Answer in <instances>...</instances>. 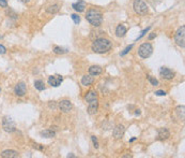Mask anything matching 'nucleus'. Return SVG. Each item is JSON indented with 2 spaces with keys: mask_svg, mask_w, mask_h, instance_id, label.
<instances>
[{
  "mask_svg": "<svg viewBox=\"0 0 185 158\" xmlns=\"http://www.w3.org/2000/svg\"><path fill=\"white\" fill-rule=\"evenodd\" d=\"M95 99H97V94H96V92H94V90H90V92L85 96V100H86L87 102H91V101L95 100Z\"/></svg>",
  "mask_w": 185,
  "mask_h": 158,
  "instance_id": "20",
  "label": "nucleus"
},
{
  "mask_svg": "<svg viewBox=\"0 0 185 158\" xmlns=\"http://www.w3.org/2000/svg\"><path fill=\"white\" fill-rule=\"evenodd\" d=\"M59 108H60V110L62 111V112L68 113L72 110L73 104L70 100H62L60 103H59Z\"/></svg>",
  "mask_w": 185,
  "mask_h": 158,
  "instance_id": "11",
  "label": "nucleus"
},
{
  "mask_svg": "<svg viewBox=\"0 0 185 158\" xmlns=\"http://www.w3.org/2000/svg\"><path fill=\"white\" fill-rule=\"evenodd\" d=\"M1 157H3V158H16V157H18V153L16 151H10V149H8V151H3L2 153H1Z\"/></svg>",
  "mask_w": 185,
  "mask_h": 158,
  "instance_id": "15",
  "label": "nucleus"
},
{
  "mask_svg": "<svg viewBox=\"0 0 185 158\" xmlns=\"http://www.w3.org/2000/svg\"><path fill=\"white\" fill-rule=\"evenodd\" d=\"M91 140H92L94 147H95V149H97V147H99V141H97V138L94 137V135H92V137H91Z\"/></svg>",
  "mask_w": 185,
  "mask_h": 158,
  "instance_id": "28",
  "label": "nucleus"
},
{
  "mask_svg": "<svg viewBox=\"0 0 185 158\" xmlns=\"http://www.w3.org/2000/svg\"><path fill=\"white\" fill-rule=\"evenodd\" d=\"M136 140V138H132L131 140H130V142H134V141H135Z\"/></svg>",
  "mask_w": 185,
  "mask_h": 158,
  "instance_id": "37",
  "label": "nucleus"
},
{
  "mask_svg": "<svg viewBox=\"0 0 185 158\" xmlns=\"http://www.w3.org/2000/svg\"><path fill=\"white\" fill-rule=\"evenodd\" d=\"M155 95L156 96H166L167 93L164 92V90H157V92H155Z\"/></svg>",
  "mask_w": 185,
  "mask_h": 158,
  "instance_id": "31",
  "label": "nucleus"
},
{
  "mask_svg": "<svg viewBox=\"0 0 185 158\" xmlns=\"http://www.w3.org/2000/svg\"><path fill=\"white\" fill-rule=\"evenodd\" d=\"M33 147H34V149H40V151H42V149H43V147H42V146H39V144H34V145H33Z\"/></svg>",
  "mask_w": 185,
  "mask_h": 158,
  "instance_id": "33",
  "label": "nucleus"
},
{
  "mask_svg": "<svg viewBox=\"0 0 185 158\" xmlns=\"http://www.w3.org/2000/svg\"><path fill=\"white\" fill-rule=\"evenodd\" d=\"M184 105H179L177 107L176 110H174V114L177 115V118L181 119V121H184Z\"/></svg>",
  "mask_w": 185,
  "mask_h": 158,
  "instance_id": "14",
  "label": "nucleus"
},
{
  "mask_svg": "<svg viewBox=\"0 0 185 158\" xmlns=\"http://www.w3.org/2000/svg\"><path fill=\"white\" fill-rule=\"evenodd\" d=\"M102 68L99 66H92L89 68V73H90V75L92 76H96V75H99V74L102 73Z\"/></svg>",
  "mask_w": 185,
  "mask_h": 158,
  "instance_id": "17",
  "label": "nucleus"
},
{
  "mask_svg": "<svg viewBox=\"0 0 185 158\" xmlns=\"http://www.w3.org/2000/svg\"><path fill=\"white\" fill-rule=\"evenodd\" d=\"M34 87H35L36 90L42 92V90H45V85H44V82L41 80H35L34 81Z\"/></svg>",
  "mask_w": 185,
  "mask_h": 158,
  "instance_id": "22",
  "label": "nucleus"
},
{
  "mask_svg": "<svg viewBox=\"0 0 185 158\" xmlns=\"http://www.w3.org/2000/svg\"><path fill=\"white\" fill-rule=\"evenodd\" d=\"M68 157H75V156L73 155V154H69V155H68Z\"/></svg>",
  "mask_w": 185,
  "mask_h": 158,
  "instance_id": "38",
  "label": "nucleus"
},
{
  "mask_svg": "<svg viewBox=\"0 0 185 158\" xmlns=\"http://www.w3.org/2000/svg\"><path fill=\"white\" fill-rule=\"evenodd\" d=\"M26 92H27V86H26V84L24 82L17 83V85L14 88V93H15L16 96H19V97L24 96L26 94Z\"/></svg>",
  "mask_w": 185,
  "mask_h": 158,
  "instance_id": "10",
  "label": "nucleus"
},
{
  "mask_svg": "<svg viewBox=\"0 0 185 158\" xmlns=\"http://www.w3.org/2000/svg\"><path fill=\"white\" fill-rule=\"evenodd\" d=\"M2 128L7 132H14L16 130V124L15 121L10 116H5L2 119Z\"/></svg>",
  "mask_w": 185,
  "mask_h": 158,
  "instance_id": "6",
  "label": "nucleus"
},
{
  "mask_svg": "<svg viewBox=\"0 0 185 158\" xmlns=\"http://www.w3.org/2000/svg\"><path fill=\"white\" fill-rule=\"evenodd\" d=\"M125 33H126V27L124 25H119L116 29V36L119 38L124 37Z\"/></svg>",
  "mask_w": 185,
  "mask_h": 158,
  "instance_id": "18",
  "label": "nucleus"
},
{
  "mask_svg": "<svg viewBox=\"0 0 185 158\" xmlns=\"http://www.w3.org/2000/svg\"><path fill=\"white\" fill-rule=\"evenodd\" d=\"M124 132H125V128L121 124L117 125L113 130V135L115 137V139H122L123 135H124Z\"/></svg>",
  "mask_w": 185,
  "mask_h": 158,
  "instance_id": "9",
  "label": "nucleus"
},
{
  "mask_svg": "<svg viewBox=\"0 0 185 158\" xmlns=\"http://www.w3.org/2000/svg\"><path fill=\"white\" fill-rule=\"evenodd\" d=\"M0 7H1V8H8V1H7V0H0Z\"/></svg>",
  "mask_w": 185,
  "mask_h": 158,
  "instance_id": "30",
  "label": "nucleus"
},
{
  "mask_svg": "<svg viewBox=\"0 0 185 158\" xmlns=\"http://www.w3.org/2000/svg\"><path fill=\"white\" fill-rule=\"evenodd\" d=\"M59 9H60V8H59L58 5H49V7L46 9V11H47V13H49V14H55L59 11Z\"/></svg>",
  "mask_w": 185,
  "mask_h": 158,
  "instance_id": "23",
  "label": "nucleus"
},
{
  "mask_svg": "<svg viewBox=\"0 0 185 158\" xmlns=\"http://www.w3.org/2000/svg\"><path fill=\"white\" fill-rule=\"evenodd\" d=\"M41 135L44 138H54L56 135V132L52 131V129H45V130L41 131Z\"/></svg>",
  "mask_w": 185,
  "mask_h": 158,
  "instance_id": "21",
  "label": "nucleus"
},
{
  "mask_svg": "<svg viewBox=\"0 0 185 158\" xmlns=\"http://www.w3.org/2000/svg\"><path fill=\"white\" fill-rule=\"evenodd\" d=\"M5 53H7V48L5 47V46L3 45H1V44H0V54H5Z\"/></svg>",
  "mask_w": 185,
  "mask_h": 158,
  "instance_id": "32",
  "label": "nucleus"
},
{
  "mask_svg": "<svg viewBox=\"0 0 185 158\" xmlns=\"http://www.w3.org/2000/svg\"><path fill=\"white\" fill-rule=\"evenodd\" d=\"M135 115H140V110H136Z\"/></svg>",
  "mask_w": 185,
  "mask_h": 158,
  "instance_id": "36",
  "label": "nucleus"
},
{
  "mask_svg": "<svg viewBox=\"0 0 185 158\" xmlns=\"http://www.w3.org/2000/svg\"><path fill=\"white\" fill-rule=\"evenodd\" d=\"M150 29H151V27H148V28H146L145 30H142L141 33H140V36H138V38H137V39H136V40H140V39H141V38L143 37V36H145V34L147 33V32L149 31Z\"/></svg>",
  "mask_w": 185,
  "mask_h": 158,
  "instance_id": "27",
  "label": "nucleus"
},
{
  "mask_svg": "<svg viewBox=\"0 0 185 158\" xmlns=\"http://www.w3.org/2000/svg\"><path fill=\"white\" fill-rule=\"evenodd\" d=\"M97 109H99V102H97V99L95 100H92L91 102H89L88 105V113L90 115H94L95 113L97 112Z\"/></svg>",
  "mask_w": 185,
  "mask_h": 158,
  "instance_id": "12",
  "label": "nucleus"
},
{
  "mask_svg": "<svg viewBox=\"0 0 185 158\" xmlns=\"http://www.w3.org/2000/svg\"><path fill=\"white\" fill-rule=\"evenodd\" d=\"M113 46V43L109 41L108 39H105V38H99L93 41L92 43V51L97 54H104L107 53Z\"/></svg>",
  "mask_w": 185,
  "mask_h": 158,
  "instance_id": "1",
  "label": "nucleus"
},
{
  "mask_svg": "<svg viewBox=\"0 0 185 158\" xmlns=\"http://www.w3.org/2000/svg\"><path fill=\"white\" fill-rule=\"evenodd\" d=\"M0 90H1V88H0Z\"/></svg>",
  "mask_w": 185,
  "mask_h": 158,
  "instance_id": "40",
  "label": "nucleus"
},
{
  "mask_svg": "<svg viewBox=\"0 0 185 158\" xmlns=\"http://www.w3.org/2000/svg\"><path fill=\"white\" fill-rule=\"evenodd\" d=\"M148 81H149L150 83H151L152 85H153V86H157L158 85V81L156 80L155 78H153V76H148Z\"/></svg>",
  "mask_w": 185,
  "mask_h": 158,
  "instance_id": "25",
  "label": "nucleus"
},
{
  "mask_svg": "<svg viewBox=\"0 0 185 158\" xmlns=\"http://www.w3.org/2000/svg\"><path fill=\"white\" fill-rule=\"evenodd\" d=\"M153 53V46L151 45V43L149 42H146V43H142L141 45L138 48V55L141 58H148L152 55Z\"/></svg>",
  "mask_w": 185,
  "mask_h": 158,
  "instance_id": "3",
  "label": "nucleus"
},
{
  "mask_svg": "<svg viewBox=\"0 0 185 158\" xmlns=\"http://www.w3.org/2000/svg\"><path fill=\"white\" fill-rule=\"evenodd\" d=\"M160 74L163 79L165 80H172L174 78V72L171 71L169 68H166V67H162L160 68Z\"/></svg>",
  "mask_w": 185,
  "mask_h": 158,
  "instance_id": "8",
  "label": "nucleus"
},
{
  "mask_svg": "<svg viewBox=\"0 0 185 158\" xmlns=\"http://www.w3.org/2000/svg\"><path fill=\"white\" fill-rule=\"evenodd\" d=\"M86 19L92 26H94V27H99V26L102 24V22H103V15H102V13L99 11V10L91 9L87 12Z\"/></svg>",
  "mask_w": 185,
  "mask_h": 158,
  "instance_id": "2",
  "label": "nucleus"
},
{
  "mask_svg": "<svg viewBox=\"0 0 185 158\" xmlns=\"http://www.w3.org/2000/svg\"><path fill=\"white\" fill-rule=\"evenodd\" d=\"M66 52H68V50L60 47V46H55V47H54V53H55V54H59V55H61V54H66Z\"/></svg>",
  "mask_w": 185,
  "mask_h": 158,
  "instance_id": "24",
  "label": "nucleus"
},
{
  "mask_svg": "<svg viewBox=\"0 0 185 158\" xmlns=\"http://www.w3.org/2000/svg\"><path fill=\"white\" fill-rule=\"evenodd\" d=\"M73 9L75 10V11L77 12H84L85 11V2L82 1V0H78L76 3H73Z\"/></svg>",
  "mask_w": 185,
  "mask_h": 158,
  "instance_id": "16",
  "label": "nucleus"
},
{
  "mask_svg": "<svg viewBox=\"0 0 185 158\" xmlns=\"http://www.w3.org/2000/svg\"><path fill=\"white\" fill-rule=\"evenodd\" d=\"M174 41L182 48L185 47V26H182L177 30L176 36H174Z\"/></svg>",
  "mask_w": 185,
  "mask_h": 158,
  "instance_id": "5",
  "label": "nucleus"
},
{
  "mask_svg": "<svg viewBox=\"0 0 185 158\" xmlns=\"http://www.w3.org/2000/svg\"><path fill=\"white\" fill-rule=\"evenodd\" d=\"M94 82V79H93L92 75H84L82 76V79H81V84L84 85V86H89V85H91L92 83Z\"/></svg>",
  "mask_w": 185,
  "mask_h": 158,
  "instance_id": "19",
  "label": "nucleus"
},
{
  "mask_svg": "<svg viewBox=\"0 0 185 158\" xmlns=\"http://www.w3.org/2000/svg\"><path fill=\"white\" fill-rule=\"evenodd\" d=\"M155 37H156V34H155V33H151V34H150V36H149V40L154 39V38H155Z\"/></svg>",
  "mask_w": 185,
  "mask_h": 158,
  "instance_id": "34",
  "label": "nucleus"
},
{
  "mask_svg": "<svg viewBox=\"0 0 185 158\" xmlns=\"http://www.w3.org/2000/svg\"><path fill=\"white\" fill-rule=\"evenodd\" d=\"M62 81H63V78H62L60 74H55V75H50L49 78H48L47 82H48V85H50V86L58 87V86H60Z\"/></svg>",
  "mask_w": 185,
  "mask_h": 158,
  "instance_id": "7",
  "label": "nucleus"
},
{
  "mask_svg": "<svg viewBox=\"0 0 185 158\" xmlns=\"http://www.w3.org/2000/svg\"><path fill=\"white\" fill-rule=\"evenodd\" d=\"M0 38H1V36H0Z\"/></svg>",
  "mask_w": 185,
  "mask_h": 158,
  "instance_id": "39",
  "label": "nucleus"
},
{
  "mask_svg": "<svg viewBox=\"0 0 185 158\" xmlns=\"http://www.w3.org/2000/svg\"><path fill=\"white\" fill-rule=\"evenodd\" d=\"M170 137V132L167 128H160L157 133V139L158 140H166Z\"/></svg>",
  "mask_w": 185,
  "mask_h": 158,
  "instance_id": "13",
  "label": "nucleus"
},
{
  "mask_svg": "<svg viewBox=\"0 0 185 158\" xmlns=\"http://www.w3.org/2000/svg\"><path fill=\"white\" fill-rule=\"evenodd\" d=\"M132 48H133V45H130V46H127V47L125 48V50L123 51V52H121V54H120V55H121V56H124V55H126L127 53H129L130 51L132 50Z\"/></svg>",
  "mask_w": 185,
  "mask_h": 158,
  "instance_id": "29",
  "label": "nucleus"
},
{
  "mask_svg": "<svg viewBox=\"0 0 185 158\" xmlns=\"http://www.w3.org/2000/svg\"><path fill=\"white\" fill-rule=\"evenodd\" d=\"M20 2H23V3H28L30 1V0H19Z\"/></svg>",
  "mask_w": 185,
  "mask_h": 158,
  "instance_id": "35",
  "label": "nucleus"
},
{
  "mask_svg": "<svg viewBox=\"0 0 185 158\" xmlns=\"http://www.w3.org/2000/svg\"><path fill=\"white\" fill-rule=\"evenodd\" d=\"M133 8L136 13L140 14V15H145L149 11V8H148L147 3L145 1H142V0H135L133 3Z\"/></svg>",
  "mask_w": 185,
  "mask_h": 158,
  "instance_id": "4",
  "label": "nucleus"
},
{
  "mask_svg": "<svg viewBox=\"0 0 185 158\" xmlns=\"http://www.w3.org/2000/svg\"><path fill=\"white\" fill-rule=\"evenodd\" d=\"M71 17H72V19L74 21L75 24H79V22H80V17H79L77 14H72V15H71Z\"/></svg>",
  "mask_w": 185,
  "mask_h": 158,
  "instance_id": "26",
  "label": "nucleus"
}]
</instances>
